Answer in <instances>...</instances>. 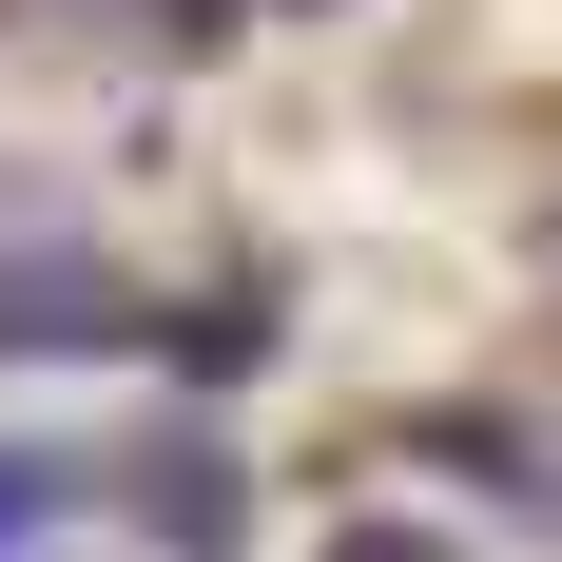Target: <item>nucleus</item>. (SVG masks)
Returning a JSON list of instances; mask_svg holds the SVG:
<instances>
[{
    "instance_id": "nucleus-1",
    "label": "nucleus",
    "mask_w": 562,
    "mask_h": 562,
    "mask_svg": "<svg viewBox=\"0 0 562 562\" xmlns=\"http://www.w3.org/2000/svg\"><path fill=\"white\" fill-rule=\"evenodd\" d=\"M40 330H116V291H78V272H0V349H40Z\"/></svg>"
},
{
    "instance_id": "nucleus-2",
    "label": "nucleus",
    "mask_w": 562,
    "mask_h": 562,
    "mask_svg": "<svg viewBox=\"0 0 562 562\" xmlns=\"http://www.w3.org/2000/svg\"><path fill=\"white\" fill-rule=\"evenodd\" d=\"M330 562H427V543H389V524H349V543H330Z\"/></svg>"
},
{
    "instance_id": "nucleus-3",
    "label": "nucleus",
    "mask_w": 562,
    "mask_h": 562,
    "mask_svg": "<svg viewBox=\"0 0 562 562\" xmlns=\"http://www.w3.org/2000/svg\"><path fill=\"white\" fill-rule=\"evenodd\" d=\"M156 20H175V40H214V20H233V0H156Z\"/></svg>"
},
{
    "instance_id": "nucleus-4",
    "label": "nucleus",
    "mask_w": 562,
    "mask_h": 562,
    "mask_svg": "<svg viewBox=\"0 0 562 562\" xmlns=\"http://www.w3.org/2000/svg\"><path fill=\"white\" fill-rule=\"evenodd\" d=\"M20 505H40V485H20V465H0V524H20Z\"/></svg>"
}]
</instances>
